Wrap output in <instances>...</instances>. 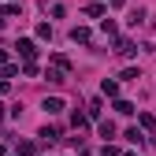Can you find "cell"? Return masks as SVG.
Masks as SVG:
<instances>
[{"label": "cell", "instance_id": "1", "mask_svg": "<svg viewBox=\"0 0 156 156\" xmlns=\"http://www.w3.org/2000/svg\"><path fill=\"white\" fill-rule=\"evenodd\" d=\"M15 48H19V56H23L26 63H34V56H37V45L30 41V37H19V45H15Z\"/></svg>", "mask_w": 156, "mask_h": 156}, {"label": "cell", "instance_id": "2", "mask_svg": "<svg viewBox=\"0 0 156 156\" xmlns=\"http://www.w3.org/2000/svg\"><path fill=\"white\" fill-rule=\"evenodd\" d=\"M45 112L48 115H60L63 112V101H60V97H48V101H45Z\"/></svg>", "mask_w": 156, "mask_h": 156}, {"label": "cell", "instance_id": "3", "mask_svg": "<svg viewBox=\"0 0 156 156\" xmlns=\"http://www.w3.org/2000/svg\"><path fill=\"white\" fill-rule=\"evenodd\" d=\"M41 141L45 145H56V141H60V130H56V126H45L41 130Z\"/></svg>", "mask_w": 156, "mask_h": 156}, {"label": "cell", "instance_id": "4", "mask_svg": "<svg viewBox=\"0 0 156 156\" xmlns=\"http://www.w3.org/2000/svg\"><path fill=\"white\" fill-rule=\"evenodd\" d=\"M115 52H119V56H134L138 48H134V41H126V37H123V41H115Z\"/></svg>", "mask_w": 156, "mask_h": 156}, {"label": "cell", "instance_id": "5", "mask_svg": "<svg viewBox=\"0 0 156 156\" xmlns=\"http://www.w3.org/2000/svg\"><path fill=\"white\" fill-rule=\"evenodd\" d=\"M101 93H104V97H119V82H112V78H104Z\"/></svg>", "mask_w": 156, "mask_h": 156}, {"label": "cell", "instance_id": "6", "mask_svg": "<svg viewBox=\"0 0 156 156\" xmlns=\"http://www.w3.org/2000/svg\"><path fill=\"white\" fill-rule=\"evenodd\" d=\"M71 41H82V45H86V41H89V30H86V26H74V30H71Z\"/></svg>", "mask_w": 156, "mask_h": 156}, {"label": "cell", "instance_id": "7", "mask_svg": "<svg viewBox=\"0 0 156 156\" xmlns=\"http://www.w3.org/2000/svg\"><path fill=\"white\" fill-rule=\"evenodd\" d=\"M86 119H101V101H89V108H86Z\"/></svg>", "mask_w": 156, "mask_h": 156}, {"label": "cell", "instance_id": "8", "mask_svg": "<svg viewBox=\"0 0 156 156\" xmlns=\"http://www.w3.org/2000/svg\"><path fill=\"white\" fill-rule=\"evenodd\" d=\"M141 126H145V130H156V115H152V112H141Z\"/></svg>", "mask_w": 156, "mask_h": 156}, {"label": "cell", "instance_id": "9", "mask_svg": "<svg viewBox=\"0 0 156 156\" xmlns=\"http://www.w3.org/2000/svg\"><path fill=\"white\" fill-rule=\"evenodd\" d=\"M101 134H104V138H115V123L112 119H101Z\"/></svg>", "mask_w": 156, "mask_h": 156}, {"label": "cell", "instance_id": "10", "mask_svg": "<svg viewBox=\"0 0 156 156\" xmlns=\"http://www.w3.org/2000/svg\"><path fill=\"white\" fill-rule=\"evenodd\" d=\"M115 112H119V115H130L134 104H130V101H115Z\"/></svg>", "mask_w": 156, "mask_h": 156}, {"label": "cell", "instance_id": "11", "mask_svg": "<svg viewBox=\"0 0 156 156\" xmlns=\"http://www.w3.org/2000/svg\"><path fill=\"white\" fill-rule=\"evenodd\" d=\"M86 15H89V19H101V15H104V8H101V4H89V8H86Z\"/></svg>", "mask_w": 156, "mask_h": 156}, {"label": "cell", "instance_id": "12", "mask_svg": "<svg viewBox=\"0 0 156 156\" xmlns=\"http://www.w3.org/2000/svg\"><path fill=\"white\" fill-rule=\"evenodd\" d=\"M15 149H19V156H30V152H34V145H30V141H15Z\"/></svg>", "mask_w": 156, "mask_h": 156}, {"label": "cell", "instance_id": "13", "mask_svg": "<svg viewBox=\"0 0 156 156\" xmlns=\"http://www.w3.org/2000/svg\"><path fill=\"white\" fill-rule=\"evenodd\" d=\"M126 138H130V141H145V134H141L138 126H130V130H126Z\"/></svg>", "mask_w": 156, "mask_h": 156}, {"label": "cell", "instance_id": "14", "mask_svg": "<svg viewBox=\"0 0 156 156\" xmlns=\"http://www.w3.org/2000/svg\"><path fill=\"white\" fill-rule=\"evenodd\" d=\"M37 37H45V41H48V37H52V26H48V23H41V26H37Z\"/></svg>", "mask_w": 156, "mask_h": 156}, {"label": "cell", "instance_id": "15", "mask_svg": "<svg viewBox=\"0 0 156 156\" xmlns=\"http://www.w3.org/2000/svg\"><path fill=\"white\" fill-rule=\"evenodd\" d=\"M101 156H119V149H115V145H104V152Z\"/></svg>", "mask_w": 156, "mask_h": 156}, {"label": "cell", "instance_id": "16", "mask_svg": "<svg viewBox=\"0 0 156 156\" xmlns=\"http://www.w3.org/2000/svg\"><path fill=\"white\" fill-rule=\"evenodd\" d=\"M0 93H8V78L4 74H0Z\"/></svg>", "mask_w": 156, "mask_h": 156}, {"label": "cell", "instance_id": "17", "mask_svg": "<svg viewBox=\"0 0 156 156\" xmlns=\"http://www.w3.org/2000/svg\"><path fill=\"white\" fill-rule=\"evenodd\" d=\"M4 63H8V52H4V48H0V67H4Z\"/></svg>", "mask_w": 156, "mask_h": 156}, {"label": "cell", "instance_id": "18", "mask_svg": "<svg viewBox=\"0 0 156 156\" xmlns=\"http://www.w3.org/2000/svg\"><path fill=\"white\" fill-rule=\"evenodd\" d=\"M0 119H4V104H0Z\"/></svg>", "mask_w": 156, "mask_h": 156}, {"label": "cell", "instance_id": "19", "mask_svg": "<svg viewBox=\"0 0 156 156\" xmlns=\"http://www.w3.org/2000/svg\"><path fill=\"white\" fill-rule=\"evenodd\" d=\"M126 156H134V152H126Z\"/></svg>", "mask_w": 156, "mask_h": 156}]
</instances>
